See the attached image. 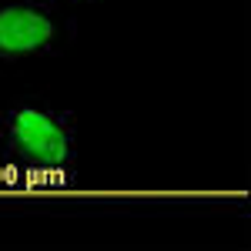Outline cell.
I'll return each mask as SVG.
<instances>
[{
    "label": "cell",
    "mask_w": 251,
    "mask_h": 251,
    "mask_svg": "<svg viewBox=\"0 0 251 251\" xmlns=\"http://www.w3.org/2000/svg\"><path fill=\"white\" fill-rule=\"evenodd\" d=\"M47 3H54V7H64V10H67L71 3H80V0H47Z\"/></svg>",
    "instance_id": "3"
},
{
    "label": "cell",
    "mask_w": 251,
    "mask_h": 251,
    "mask_svg": "<svg viewBox=\"0 0 251 251\" xmlns=\"http://www.w3.org/2000/svg\"><path fill=\"white\" fill-rule=\"evenodd\" d=\"M0 154L40 174H67L77 161V121L64 107L17 100L0 114Z\"/></svg>",
    "instance_id": "1"
},
{
    "label": "cell",
    "mask_w": 251,
    "mask_h": 251,
    "mask_svg": "<svg viewBox=\"0 0 251 251\" xmlns=\"http://www.w3.org/2000/svg\"><path fill=\"white\" fill-rule=\"evenodd\" d=\"M74 17L47 0H0V64L54 57L74 44Z\"/></svg>",
    "instance_id": "2"
}]
</instances>
